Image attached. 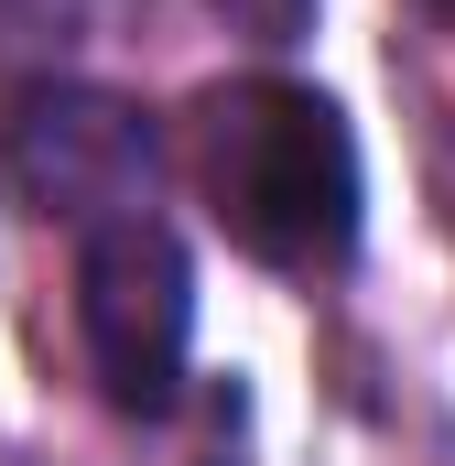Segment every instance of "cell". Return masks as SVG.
<instances>
[{"mask_svg": "<svg viewBox=\"0 0 455 466\" xmlns=\"http://www.w3.org/2000/svg\"><path fill=\"white\" fill-rule=\"evenodd\" d=\"M423 11H455V0H423Z\"/></svg>", "mask_w": 455, "mask_h": 466, "instance_id": "5b68a950", "label": "cell"}, {"mask_svg": "<svg viewBox=\"0 0 455 466\" xmlns=\"http://www.w3.org/2000/svg\"><path fill=\"white\" fill-rule=\"evenodd\" d=\"M196 174L217 228L271 271H337L358 249V141L337 98L293 76H238L196 98Z\"/></svg>", "mask_w": 455, "mask_h": 466, "instance_id": "6da1fadb", "label": "cell"}, {"mask_svg": "<svg viewBox=\"0 0 455 466\" xmlns=\"http://www.w3.org/2000/svg\"><path fill=\"white\" fill-rule=\"evenodd\" d=\"M228 33H249V44H304L315 33V0H217Z\"/></svg>", "mask_w": 455, "mask_h": 466, "instance_id": "277c9868", "label": "cell"}, {"mask_svg": "<svg viewBox=\"0 0 455 466\" xmlns=\"http://www.w3.org/2000/svg\"><path fill=\"white\" fill-rule=\"evenodd\" d=\"M76 337L87 369L119 412H163L174 380H185V337H196V271L163 218H119L87 228L76 249Z\"/></svg>", "mask_w": 455, "mask_h": 466, "instance_id": "3957f363", "label": "cell"}, {"mask_svg": "<svg viewBox=\"0 0 455 466\" xmlns=\"http://www.w3.org/2000/svg\"><path fill=\"white\" fill-rule=\"evenodd\" d=\"M0 207L119 228L152 207V119L109 87H11L0 98Z\"/></svg>", "mask_w": 455, "mask_h": 466, "instance_id": "7a4b0ae2", "label": "cell"}]
</instances>
